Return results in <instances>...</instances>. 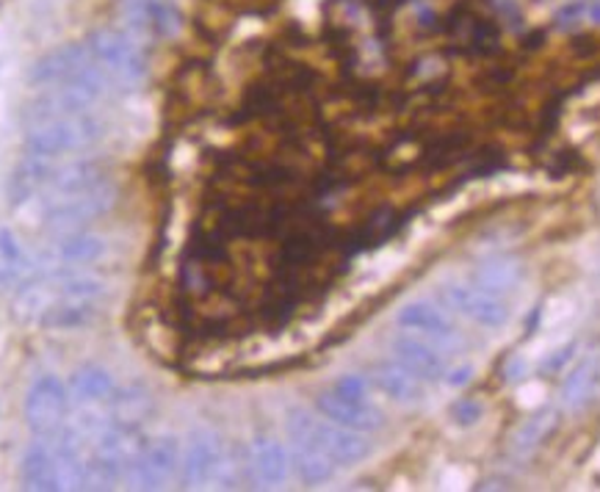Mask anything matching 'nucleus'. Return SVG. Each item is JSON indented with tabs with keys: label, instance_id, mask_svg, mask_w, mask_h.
Segmentation results:
<instances>
[{
	"label": "nucleus",
	"instance_id": "obj_6",
	"mask_svg": "<svg viewBox=\"0 0 600 492\" xmlns=\"http://www.w3.org/2000/svg\"><path fill=\"white\" fill-rule=\"evenodd\" d=\"M119 188L112 180H100L97 186L86 188V191L76 194L70 200H61L56 206L45 208L42 216V227L50 235L76 233V230H86L105 213H112L117 208Z\"/></svg>",
	"mask_w": 600,
	"mask_h": 492
},
{
	"label": "nucleus",
	"instance_id": "obj_19",
	"mask_svg": "<svg viewBox=\"0 0 600 492\" xmlns=\"http://www.w3.org/2000/svg\"><path fill=\"white\" fill-rule=\"evenodd\" d=\"M600 387V358L598 354H587L581 358V363H576V368L567 374L565 385H562V407L567 412H578L584 407H589V401L598 396Z\"/></svg>",
	"mask_w": 600,
	"mask_h": 492
},
{
	"label": "nucleus",
	"instance_id": "obj_16",
	"mask_svg": "<svg viewBox=\"0 0 600 492\" xmlns=\"http://www.w3.org/2000/svg\"><path fill=\"white\" fill-rule=\"evenodd\" d=\"M152 393L145 382H130V385H117V390L112 393V399L105 401V412H108V421L114 426H128V429H141V423L152 415Z\"/></svg>",
	"mask_w": 600,
	"mask_h": 492
},
{
	"label": "nucleus",
	"instance_id": "obj_33",
	"mask_svg": "<svg viewBox=\"0 0 600 492\" xmlns=\"http://www.w3.org/2000/svg\"><path fill=\"white\" fill-rule=\"evenodd\" d=\"M584 17H587V3H570V7H565L559 14H556V28L559 31L578 28Z\"/></svg>",
	"mask_w": 600,
	"mask_h": 492
},
{
	"label": "nucleus",
	"instance_id": "obj_5",
	"mask_svg": "<svg viewBox=\"0 0 600 492\" xmlns=\"http://www.w3.org/2000/svg\"><path fill=\"white\" fill-rule=\"evenodd\" d=\"M181 484L186 490L233 487V459L222 434L208 426H199L188 434L181 457Z\"/></svg>",
	"mask_w": 600,
	"mask_h": 492
},
{
	"label": "nucleus",
	"instance_id": "obj_15",
	"mask_svg": "<svg viewBox=\"0 0 600 492\" xmlns=\"http://www.w3.org/2000/svg\"><path fill=\"white\" fill-rule=\"evenodd\" d=\"M391 352L393 360H396L399 365H404L409 374L418 376L424 385L440 382L446 376L443 354L431 347V343H426V340L413 338V335H399V338H393Z\"/></svg>",
	"mask_w": 600,
	"mask_h": 492
},
{
	"label": "nucleus",
	"instance_id": "obj_29",
	"mask_svg": "<svg viewBox=\"0 0 600 492\" xmlns=\"http://www.w3.org/2000/svg\"><path fill=\"white\" fill-rule=\"evenodd\" d=\"M482 418H484V407H482V401H476V399H462L451 407V423L460 429L476 426Z\"/></svg>",
	"mask_w": 600,
	"mask_h": 492
},
{
	"label": "nucleus",
	"instance_id": "obj_18",
	"mask_svg": "<svg viewBox=\"0 0 600 492\" xmlns=\"http://www.w3.org/2000/svg\"><path fill=\"white\" fill-rule=\"evenodd\" d=\"M20 481L25 490L34 492H53L56 487V457H53V446L47 437L34 440L23 454L20 462Z\"/></svg>",
	"mask_w": 600,
	"mask_h": 492
},
{
	"label": "nucleus",
	"instance_id": "obj_31",
	"mask_svg": "<svg viewBox=\"0 0 600 492\" xmlns=\"http://www.w3.org/2000/svg\"><path fill=\"white\" fill-rule=\"evenodd\" d=\"M576 349H578L576 340H570V343H567V347L556 349V352L551 354V358L545 360V363H542V374H545V376H554V374H559V371H565V368H567V363H570V360L576 358Z\"/></svg>",
	"mask_w": 600,
	"mask_h": 492
},
{
	"label": "nucleus",
	"instance_id": "obj_2",
	"mask_svg": "<svg viewBox=\"0 0 600 492\" xmlns=\"http://www.w3.org/2000/svg\"><path fill=\"white\" fill-rule=\"evenodd\" d=\"M103 136L105 122L94 112L47 119V122L28 125V130H25V153L53 161L67 153L92 150Z\"/></svg>",
	"mask_w": 600,
	"mask_h": 492
},
{
	"label": "nucleus",
	"instance_id": "obj_3",
	"mask_svg": "<svg viewBox=\"0 0 600 492\" xmlns=\"http://www.w3.org/2000/svg\"><path fill=\"white\" fill-rule=\"evenodd\" d=\"M286 432L291 440H302V443H313L326 457H333L338 465H357L371 454V440L366 432H355V429L338 426L333 421H321L313 412L293 407L286 418Z\"/></svg>",
	"mask_w": 600,
	"mask_h": 492
},
{
	"label": "nucleus",
	"instance_id": "obj_24",
	"mask_svg": "<svg viewBox=\"0 0 600 492\" xmlns=\"http://www.w3.org/2000/svg\"><path fill=\"white\" fill-rule=\"evenodd\" d=\"M377 385L379 390L385 393L388 399L399 401V405H418L424 399V382L415 374H409L404 365H399L396 360L393 363H382L377 368Z\"/></svg>",
	"mask_w": 600,
	"mask_h": 492
},
{
	"label": "nucleus",
	"instance_id": "obj_28",
	"mask_svg": "<svg viewBox=\"0 0 600 492\" xmlns=\"http://www.w3.org/2000/svg\"><path fill=\"white\" fill-rule=\"evenodd\" d=\"M150 23L155 36H177L183 17L172 0H150Z\"/></svg>",
	"mask_w": 600,
	"mask_h": 492
},
{
	"label": "nucleus",
	"instance_id": "obj_7",
	"mask_svg": "<svg viewBox=\"0 0 600 492\" xmlns=\"http://www.w3.org/2000/svg\"><path fill=\"white\" fill-rule=\"evenodd\" d=\"M183 446L175 434L147 440L136 462L130 465L128 481L134 490H163L181 476Z\"/></svg>",
	"mask_w": 600,
	"mask_h": 492
},
{
	"label": "nucleus",
	"instance_id": "obj_17",
	"mask_svg": "<svg viewBox=\"0 0 600 492\" xmlns=\"http://www.w3.org/2000/svg\"><path fill=\"white\" fill-rule=\"evenodd\" d=\"M70 401L78 407H94L105 405L112 399V393L117 390V379L103 365H81L76 374L70 376Z\"/></svg>",
	"mask_w": 600,
	"mask_h": 492
},
{
	"label": "nucleus",
	"instance_id": "obj_11",
	"mask_svg": "<svg viewBox=\"0 0 600 492\" xmlns=\"http://www.w3.org/2000/svg\"><path fill=\"white\" fill-rule=\"evenodd\" d=\"M246 468L257 487L275 490L291 476V452L272 434H257L246 448Z\"/></svg>",
	"mask_w": 600,
	"mask_h": 492
},
{
	"label": "nucleus",
	"instance_id": "obj_34",
	"mask_svg": "<svg viewBox=\"0 0 600 492\" xmlns=\"http://www.w3.org/2000/svg\"><path fill=\"white\" fill-rule=\"evenodd\" d=\"M471 379H473L471 365H460V368H454V371H446V376H443V382L449 387H465Z\"/></svg>",
	"mask_w": 600,
	"mask_h": 492
},
{
	"label": "nucleus",
	"instance_id": "obj_9",
	"mask_svg": "<svg viewBox=\"0 0 600 492\" xmlns=\"http://www.w3.org/2000/svg\"><path fill=\"white\" fill-rule=\"evenodd\" d=\"M105 249H108V241L100 233H92V230L53 235V244L47 246L39 263H34L36 280H39V274H65V271L81 269V266L97 263L105 255Z\"/></svg>",
	"mask_w": 600,
	"mask_h": 492
},
{
	"label": "nucleus",
	"instance_id": "obj_20",
	"mask_svg": "<svg viewBox=\"0 0 600 492\" xmlns=\"http://www.w3.org/2000/svg\"><path fill=\"white\" fill-rule=\"evenodd\" d=\"M396 324L402 329H409V332L438 340V343H449L454 338V327L449 324V318L438 307L426 305V302H409V305H404L396 313Z\"/></svg>",
	"mask_w": 600,
	"mask_h": 492
},
{
	"label": "nucleus",
	"instance_id": "obj_23",
	"mask_svg": "<svg viewBox=\"0 0 600 492\" xmlns=\"http://www.w3.org/2000/svg\"><path fill=\"white\" fill-rule=\"evenodd\" d=\"M97 318V307L94 302H70V300H56L42 311V316L36 318L42 329H50V332H70V329H81L86 324H92Z\"/></svg>",
	"mask_w": 600,
	"mask_h": 492
},
{
	"label": "nucleus",
	"instance_id": "obj_30",
	"mask_svg": "<svg viewBox=\"0 0 600 492\" xmlns=\"http://www.w3.org/2000/svg\"><path fill=\"white\" fill-rule=\"evenodd\" d=\"M0 260L3 263H25V253H23V246H20L18 235L12 233V230H0Z\"/></svg>",
	"mask_w": 600,
	"mask_h": 492
},
{
	"label": "nucleus",
	"instance_id": "obj_21",
	"mask_svg": "<svg viewBox=\"0 0 600 492\" xmlns=\"http://www.w3.org/2000/svg\"><path fill=\"white\" fill-rule=\"evenodd\" d=\"M291 470L304 481L308 487L326 484L335 479L338 462L333 457H326L313 443H302V440H291Z\"/></svg>",
	"mask_w": 600,
	"mask_h": 492
},
{
	"label": "nucleus",
	"instance_id": "obj_14",
	"mask_svg": "<svg viewBox=\"0 0 600 492\" xmlns=\"http://www.w3.org/2000/svg\"><path fill=\"white\" fill-rule=\"evenodd\" d=\"M100 180H105V177L103 172H100L97 161H86V159L70 161V164L50 172L47 183L42 186V202H45V208H50L56 206V202L70 200V197H76V194L97 186Z\"/></svg>",
	"mask_w": 600,
	"mask_h": 492
},
{
	"label": "nucleus",
	"instance_id": "obj_4",
	"mask_svg": "<svg viewBox=\"0 0 600 492\" xmlns=\"http://www.w3.org/2000/svg\"><path fill=\"white\" fill-rule=\"evenodd\" d=\"M89 54L97 61L100 70L108 75L114 92H134L147 75V59L141 42L134 39L128 31L97 28L86 39Z\"/></svg>",
	"mask_w": 600,
	"mask_h": 492
},
{
	"label": "nucleus",
	"instance_id": "obj_27",
	"mask_svg": "<svg viewBox=\"0 0 600 492\" xmlns=\"http://www.w3.org/2000/svg\"><path fill=\"white\" fill-rule=\"evenodd\" d=\"M119 17H123L125 31L134 39L145 42L150 36H155L150 23V0H119Z\"/></svg>",
	"mask_w": 600,
	"mask_h": 492
},
{
	"label": "nucleus",
	"instance_id": "obj_12",
	"mask_svg": "<svg viewBox=\"0 0 600 492\" xmlns=\"http://www.w3.org/2000/svg\"><path fill=\"white\" fill-rule=\"evenodd\" d=\"M92 54H89L86 42H72V45L56 47L50 54H45L42 59L34 61L28 72L31 86L42 89V86H53V83L70 81L76 78L78 72L86 70L92 65Z\"/></svg>",
	"mask_w": 600,
	"mask_h": 492
},
{
	"label": "nucleus",
	"instance_id": "obj_13",
	"mask_svg": "<svg viewBox=\"0 0 600 492\" xmlns=\"http://www.w3.org/2000/svg\"><path fill=\"white\" fill-rule=\"evenodd\" d=\"M315 410H319L321 418H326V421H333L346 429H355V432L371 434L385 426V415H382L377 407H371L368 401L346 399V396H341V393L335 390L321 393L319 399H315Z\"/></svg>",
	"mask_w": 600,
	"mask_h": 492
},
{
	"label": "nucleus",
	"instance_id": "obj_22",
	"mask_svg": "<svg viewBox=\"0 0 600 492\" xmlns=\"http://www.w3.org/2000/svg\"><path fill=\"white\" fill-rule=\"evenodd\" d=\"M50 159L25 153V159L14 166L12 177H9V200H12V206H23L25 200L36 197L47 183V177H50Z\"/></svg>",
	"mask_w": 600,
	"mask_h": 492
},
{
	"label": "nucleus",
	"instance_id": "obj_32",
	"mask_svg": "<svg viewBox=\"0 0 600 492\" xmlns=\"http://www.w3.org/2000/svg\"><path fill=\"white\" fill-rule=\"evenodd\" d=\"M335 393H341L346 399L368 401V382L362 379V376H344V379L338 382V387H335Z\"/></svg>",
	"mask_w": 600,
	"mask_h": 492
},
{
	"label": "nucleus",
	"instance_id": "obj_25",
	"mask_svg": "<svg viewBox=\"0 0 600 492\" xmlns=\"http://www.w3.org/2000/svg\"><path fill=\"white\" fill-rule=\"evenodd\" d=\"M523 280V263L515 258H487L476 269V285L489 293H507Z\"/></svg>",
	"mask_w": 600,
	"mask_h": 492
},
{
	"label": "nucleus",
	"instance_id": "obj_10",
	"mask_svg": "<svg viewBox=\"0 0 600 492\" xmlns=\"http://www.w3.org/2000/svg\"><path fill=\"white\" fill-rule=\"evenodd\" d=\"M443 300L454 307L457 313H462L471 321L482 324L487 329H498L509 321V307L507 302L498 296V293H489L484 288L473 285H460V282H451L443 288Z\"/></svg>",
	"mask_w": 600,
	"mask_h": 492
},
{
	"label": "nucleus",
	"instance_id": "obj_26",
	"mask_svg": "<svg viewBox=\"0 0 600 492\" xmlns=\"http://www.w3.org/2000/svg\"><path fill=\"white\" fill-rule=\"evenodd\" d=\"M556 423H559V410H554V407H545V410L534 412V415L512 434V452L520 454V457H529L531 452H536V448L551 437Z\"/></svg>",
	"mask_w": 600,
	"mask_h": 492
},
{
	"label": "nucleus",
	"instance_id": "obj_8",
	"mask_svg": "<svg viewBox=\"0 0 600 492\" xmlns=\"http://www.w3.org/2000/svg\"><path fill=\"white\" fill-rule=\"evenodd\" d=\"M67 410H70V390L65 382L53 374L36 376L34 385L25 393V423L36 437H50L59 432L67 421Z\"/></svg>",
	"mask_w": 600,
	"mask_h": 492
},
{
	"label": "nucleus",
	"instance_id": "obj_1",
	"mask_svg": "<svg viewBox=\"0 0 600 492\" xmlns=\"http://www.w3.org/2000/svg\"><path fill=\"white\" fill-rule=\"evenodd\" d=\"M112 92V81L100 70L97 61L78 72L76 78L53 86H42L34 101L23 108L25 128L36 122H47V119L72 117V114H86L103 101L105 94Z\"/></svg>",
	"mask_w": 600,
	"mask_h": 492
},
{
	"label": "nucleus",
	"instance_id": "obj_35",
	"mask_svg": "<svg viewBox=\"0 0 600 492\" xmlns=\"http://www.w3.org/2000/svg\"><path fill=\"white\" fill-rule=\"evenodd\" d=\"M526 374H529V365H526L523 358H512L507 363V368H504V376H507V382H520Z\"/></svg>",
	"mask_w": 600,
	"mask_h": 492
}]
</instances>
